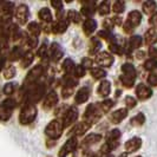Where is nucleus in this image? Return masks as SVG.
<instances>
[{
  "label": "nucleus",
  "mask_w": 157,
  "mask_h": 157,
  "mask_svg": "<svg viewBox=\"0 0 157 157\" xmlns=\"http://www.w3.org/2000/svg\"><path fill=\"white\" fill-rule=\"evenodd\" d=\"M45 94V85L43 83H36L34 85L27 87L25 94V103H34L39 102Z\"/></svg>",
  "instance_id": "nucleus-1"
},
{
  "label": "nucleus",
  "mask_w": 157,
  "mask_h": 157,
  "mask_svg": "<svg viewBox=\"0 0 157 157\" xmlns=\"http://www.w3.org/2000/svg\"><path fill=\"white\" fill-rule=\"evenodd\" d=\"M37 113H38V110H37V106L34 104H31V103H25L23 106V109L19 113V122L21 125H29L31 124L32 122L36 119L37 117Z\"/></svg>",
  "instance_id": "nucleus-2"
},
{
  "label": "nucleus",
  "mask_w": 157,
  "mask_h": 157,
  "mask_svg": "<svg viewBox=\"0 0 157 157\" xmlns=\"http://www.w3.org/2000/svg\"><path fill=\"white\" fill-rule=\"evenodd\" d=\"M63 131H64V125L63 123H62V121L60 119H53V121H51L46 125L44 132H45V135H46L50 140L56 141V140H58V138L62 137Z\"/></svg>",
  "instance_id": "nucleus-3"
},
{
  "label": "nucleus",
  "mask_w": 157,
  "mask_h": 157,
  "mask_svg": "<svg viewBox=\"0 0 157 157\" xmlns=\"http://www.w3.org/2000/svg\"><path fill=\"white\" fill-rule=\"evenodd\" d=\"M44 71H45L44 66L40 65V64L36 65V66H33L31 70L29 71L26 78H25V80H24V86L27 89V87L34 85L36 83H38L39 78L44 75Z\"/></svg>",
  "instance_id": "nucleus-4"
},
{
  "label": "nucleus",
  "mask_w": 157,
  "mask_h": 157,
  "mask_svg": "<svg viewBox=\"0 0 157 157\" xmlns=\"http://www.w3.org/2000/svg\"><path fill=\"white\" fill-rule=\"evenodd\" d=\"M142 21V13L138 11H131L128 18H126V21L124 23L123 27H124V32L125 33H131L135 29L141 24Z\"/></svg>",
  "instance_id": "nucleus-5"
},
{
  "label": "nucleus",
  "mask_w": 157,
  "mask_h": 157,
  "mask_svg": "<svg viewBox=\"0 0 157 157\" xmlns=\"http://www.w3.org/2000/svg\"><path fill=\"white\" fill-rule=\"evenodd\" d=\"M102 117V111L98 109L96 104H89L84 111V121L94 124Z\"/></svg>",
  "instance_id": "nucleus-6"
},
{
  "label": "nucleus",
  "mask_w": 157,
  "mask_h": 157,
  "mask_svg": "<svg viewBox=\"0 0 157 157\" xmlns=\"http://www.w3.org/2000/svg\"><path fill=\"white\" fill-rule=\"evenodd\" d=\"M79 116V111L76 106H69L65 112L63 113V117H62V123H63L64 128L66 126H70L72 125L77 119H78Z\"/></svg>",
  "instance_id": "nucleus-7"
},
{
  "label": "nucleus",
  "mask_w": 157,
  "mask_h": 157,
  "mask_svg": "<svg viewBox=\"0 0 157 157\" xmlns=\"http://www.w3.org/2000/svg\"><path fill=\"white\" fill-rule=\"evenodd\" d=\"M78 145V140L77 137H70L67 141L65 142L63 147L60 148L59 152H58V157H67V155H70L72 152H75Z\"/></svg>",
  "instance_id": "nucleus-8"
},
{
  "label": "nucleus",
  "mask_w": 157,
  "mask_h": 157,
  "mask_svg": "<svg viewBox=\"0 0 157 157\" xmlns=\"http://www.w3.org/2000/svg\"><path fill=\"white\" fill-rule=\"evenodd\" d=\"M16 18L18 23L20 25H25L29 21L30 18V11H29V6L25 4H20L18 7L16 8Z\"/></svg>",
  "instance_id": "nucleus-9"
},
{
  "label": "nucleus",
  "mask_w": 157,
  "mask_h": 157,
  "mask_svg": "<svg viewBox=\"0 0 157 157\" xmlns=\"http://www.w3.org/2000/svg\"><path fill=\"white\" fill-rule=\"evenodd\" d=\"M94 62L98 64L99 66L110 67L111 65L113 64V62H115V58H113V56L111 55V53L106 52V51H103V52H101V53L97 55Z\"/></svg>",
  "instance_id": "nucleus-10"
},
{
  "label": "nucleus",
  "mask_w": 157,
  "mask_h": 157,
  "mask_svg": "<svg viewBox=\"0 0 157 157\" xmlns=\"http://www.w3.org/2000/svg\"><path fill=\"white\" fill-rule=\"evenodd\" d=\"M92 126L91 123H89L86 121H83L80 123H77L76 125L72 126V129L70 130V137H77V136H82L86 132L87 130Z\"/></svg>",
  "instance_id": "nucleus-11"
},
{
  "label": "nucleus",
  "mask_w": 157,
  "mask_h": 157,
  "mask_svg": "<svg viewBox=\"0 0 157 157\" xmlns=\"http://www.w3.org/2000/svg\"><path fill=\"white\" fill-rule=\"evenodd\" d=\"M136 96L140 101H147L152 96V90L149 86H147L145 84L140 83L136 86Z\"/></svg>",
  "instance_id": "nucleus-12"
},
{
  "label": "nucleus",
  "mask_w": 157,
  "mask_h": 157,
  "mask_svg": "<svg viewBox=\"0 0 157 157\" xmlns=\"http://www.w3.org/2000/svg\"><path fill=\"white\" fill-rule=\"evenodd\" d=\"M91 94V87L90 86H83L80 90L77 91V94L75 96V103L76 104H83V103L87 102V99L90 98Z\"/></svg>",
  "instance_id": "nucleus-13"
},
{
  "label": "nucleus",
  "mask_w": 157,
  "mask_h": 157,
  "mask_svg": "<svg viewBox=\"0 0 157 157\" xmlns=\"http://www.w3.org/2000/svg\"><path fill=\"white\" fill-rule=\"evenodd\" d=\"M141 147H142V140L140 137H132V138H130L129 141H126L125 144H124L126 154L136 152Z\"/></svg>",
  "instance_id": "nucleus-14"
},
{
  "label": "nucleus",
  "mask_w": 157,
  "mask_h": 157,
  "mask_svg": "<svg viewBox=\"0 0 157 157\" xmlns=\"http://www.w3.org/2000/svg\"><path fill=\"white\" fill-rule=\"evenodd\" d=\"M57 103H58V94H56V91H51L45 96L43 102V108L45 110H50L57 105Z\"/></svg>",
  "instance_id": "nucleus-15"
},
{
  "label": "nucleus",
  "mask_w": 157,
  "mask_h": 157,
  "mask_svg": "<svg viewBox=\"0 0 157 157\" xmlns=\"http://www.w3.org/2000/svg\"><path fill=\"white\" fill-rule=\"evenodd\" d=\"M51 60L55 62V63H58L64 56V51L62 46L58 44V43H52L51 44Z\"/></svg>",
  "instance_id": "nucleus-16"
},
{
  "label": "nucleus",
  "mask_w": 157,
  "mask_h": 157,
  "mask_svg": "<svg viewBox=\"0 0 157 157\" xmlns=\"http://www.w3.org/2000/svg\"><path fill=\"white\" fill-rule=\"evenodd\" d=\"M102 135L101 134H89L87 136L84 137V140H83V143H82V147L83 148H89V147H92L94 144H97V143H99V142L102 141Z\"/></svg>",
  "instance_id": "nucleus-17"
},
{
  "label": "nucleus",
  "mask_w": 157,
  "mask_h": 157,
  "mask_svg": "<svg viewBox=\"0 0 157 157\" xmlns=\"http://www.w3.org/2000/svg\"><path fill=\"white\" fill-rule=\"evenodd\" d=\"M128 116V109H118L110 115V121L113 124H119Z\"/></svg>",
  "instance_id": "nucleus-18"
},
{
  "label": "nucleus",
  "mask_w": 157,
  "mask_h": 157,
  "mask_svg": "<svg viewBox=\"0 0 157 157\" xmlns=\"http://www.w3.org/2000/svg\"><path fill=\"white\" fill-rule=\"evenodd\" d=\"M122 76L135 80L136 76H137V71H136L132 64H123V66H122Z\"/></svg>",
  "instance_id": "nucleus-19"
},
{
  "label": "nucleus",
  "mask_w": 157,
  "mask_h": 157,
  "mask_svg": "<svg viewBox=\"0 0 157 157\" xmlns=\"http://www.w3.org/2000/svg\"><path fill=\"white\" fill-rule=\"evenodd\" d=\"M97 92H98V94H99L101 97H103V98L108 97L111 92V83L109 80H102L101 84L98 85Z\"/></svg>",
  "instance_id": "nucleus-20"
},
{
  "label": "nucleus",
  "mask_w": 157,
  "mask_h": 157,
  "mask_svg": "<svg viewBox=\"0 0 157 157\" xmlns=\"http://www.w3.org/2000/svg\"><path fill=\"white\" fill-rule=\"evenodd\" d=\"M96 29H97V21L94 19L87 18L83 24V31L86 36H91L96 31Z\"/></svg>",
  "instance_id": "nucleus-21"
},
{
  "label": "nucleus",
  "mask_w": 157,
  "mask_h": 157,
  "mask_svg": "<svg viewBox=\"0 0 157 157\" xmlns=\"http://www.w3.org/2000/svg\"><path fill=\"white\" fill-rule=\"evenodd\" d=\"M67 29V21L66 20H57L56 23H53V25L51 26V31L53 32L55 34H62L66 31Z\"/></svg>",
  "instance_id": "nucleus-22"
},
{
  "label": "nucleus",
  "mask_w": 157,
  "mask_h": 157,
  "mask_svg": "<svg viewBox=\"0 0 157 157\" xmlns=\"http://www.w3.org/2000/svg\"><path fill=\"white\" fill-rule=\"evenodd\" d=\"M94 10H96V2H94V1H84L83 6H82V14L90 18L94 13Z\"/></svg>",
  "instance_id": "nucleus-23"
},
{
  "label": "nucleus",
  "mask_w": 157,
  "mask_h": 157,
  "mask_svg": "<svg viewBox=\"0 0 157 157\" xmlns=\"http://www.w3.org/2000/svg\"><path fill=\"white\" fill-rule=\"evenodd\" d=\"M145 43L147 45L152 46L154 44L157 43V30L156 29H149L148 31L145 32Z\"/></svg>",
  "instance_id": "nucleus-24"
},
{
  "label": "nucleus",
  "mask_w": 157,
  "mask_h": 157,
  "mask_svg": "<svg viewBox=\"0 0 157 157\" xmlns=\"http://www.w3.org/2000/svg\"><path fill=\"white\" fill-rule=\"evenodd\" d=\"M33 60H34V55H33V52L32 51H27V52H25L24 56L21 57V59H20V65H21V67H29L32 63H33Z\"/></svg>",
  "instance_id": "nucleus-25"
},
{
  "label": "nucleus",
  "mask_w": 157,
  "mask_h": 157,
  "mask_svg": "<svg viewBox=\"0 0 157 157\" xmlns=\"http://www.w3.org/2000/svg\"><path fill=\"white\" fill-rule=\"evenodd\" d=\"M38 17L41 21L44 23H51L53 19H52V13H51V10L47 7H43L38 12Z\"/></svg>",
  "instance_id": "nucleus-26"
},
{
  "label": "nucleus",
  "mask_w": 157,
  "mask_h": 157,
  "mask_svg": "<svg viewBox=\"0 0 157 157\" xmlns=\"http://www.w3.org/2000/svg\"><path fill=\"white\" fill-rule=\"evenodd\" d=\"M25 52H23V50H21V47L20 46H16L12 48V51L8 53V59L11 60V62H14V60H19V59H21V57L24 56Z\"/></svg>",
  "instance_id": "nucleus-27"
},
{
  "label": "nucleus",
  "mask_w": 157,
  "mask_h": 157,
  "mask_svg": "<svg viewBox=\"0 0 157 157\" xmlns=\"http://www.w3.org/2000/svg\"><path fill=\"white\" fill-rule=\"evenodd\" d=\"M156 8H157L156 1H152V0H148V1L143 2V5H142V10H143V12H144L145 14H151V13H154V12L156 11Z\"/></svg>",
  "instance_id": "nucleus-28"
},
{
  "label": "nucleus",
  "mask_w": 157,
  "mask_h": 157,
  "mask_svg": "<svg viewBox=\"0 0 157 157\" xmlns=\"http://www.w3.org/2000/svg\"><path fill=\"white\" fill-rule=\"evenodd\" d=\"M75 69H76V64L73 63V60L70 58H66L63 63V70L66 73V76H71L75 72Z\"/></svg>",
  "instance_id": "nucleus-29"
},
{
  "label": "nucleus",
  "mask_w": 157,
  "mask_h": 157,
  "mask_svg": "<svg viewBox=\"0 0 157 157\" xmlns=\"http://www.w3.org/2000/svg\"><path fill=\"white\" fill-rule=\"evenodd\" d=\"M122 136V132L119 129H112L110 132L106 136V142L109 143H119V138Z\"/></svg>",
  "instance_id": "nucleus-30"
},
{
  "label": "nucleus",
  "mask_w": 157,
  "mask_h": 157,
  "mask_svg": "<svg viewBox=\"0 0 157 157\" xmlns=\"http://www.w3.org/2000/svg\"><path fill=\"white\" fill-rule=\"evenodd\" d=\"M142 43H143V40H142V37L141 36H132L130 40H129V53H130V51L131 50H137V48H140L142 45Z\"/></svg>",
  "instance_id": "nucleus-31"
},
{
  "label": "nucleus",
  "mask_w": 157,
  "mask_h": 157,
  "mask_svg": "<svg viewBox=\"0 0 157 157\" xmlns=\"http://www.w3.org/2000/svg\"><path fill=\"white\" fill-rule=\"evenodd\" d=\"M27 30L30 32V34H31V37H36V38H38V36L40 34V25L37 23H34V21H32L27 25Z\"/></svg>",
  "instance_id": "nucleus-32"
},
{
  "label": "nucleus",
  "mask_w": 157,
  "mask_h": 157,
  "mask_svg": "<svg viewBox=\"0 0 157 157\" xmlns=\"http://www.w3.org/2000/svg\"><path fill=\"white\" fill-rule=\"evenodd\" d=\"M90 73L94 79H102L106 77V71L102 67H91Z\"/></svg>",
  "instance_id": "nucleus-33"
},
{
  "label": "nucleus",
  "mask_w": 157,
  "mask_h": 157,
  "mask_svg": "<svg viewBox=\"0 0 157 157\" xmlns=\"http://www.w3.org/2000/svg\"><path fill=\"white\" fill-rule=\"evenodd\" d=\"M98 13L101 14V16H106V14H109L111 11V5L109 1H102L101 4H99V6H98Z\"/></svg>",
  "instance_id": "nucleus-34"
},
{
  "label": "nucleus",
  "mask_w": 157,
  "mask_h": 157,
  "mask_svg": "<svg viewBox=\"0 0 157 157\" xmlns=\"http://www.w3.org/2000/svg\"><path fill=\"white\" fill-rule=\"evenodd\" d=\"M113 105H115V103H113L112 99H105L102 103H99L98 109L102 111V112H109L113 108Z\"/></svg>",
  "instance_id": "nucleus-35"
},
{
  "label": "nucleus",
  "mask_w": 157,
  "mask_h": 157,
  "mask_svg": "<svg viewBox=\"0 0 157 157\" xmlns=\"http://www.w3.org/2000/svg\"><path fill=\"white\" fill-rule=\"evenodd\" d=\"M130 123H131V125L134 126H142L145 123V116L142 112H140L138 115H136L135 117L130 119Z\"/></svg>",
  "instance_id": "nucleus-36"
},
{
  "label": "nucleus",
  "mask_w": 157,
  "mask_h": 157,
  "mask_svg": "<svg viewBox=\"0 0 157 157\" xmlns=\"http://www.w3.org/2000/svg\"><path fill=\"white\" fill-rule=\"evenodd\" d=\"M67 19H69V21L78 24V23H80V20H82V16H80V13L77 12V11L70 10V11L67 12Z\"/></svg>",
  "instance_id": "nucleus-37"
},
{
  "label": "nucleus",
  "mask_w": 157,
  "mask_h": 157,
  "mask_svg": "<svg viewBox=\"0 0 157 157\" xmlns=\"http://www.w3.org/2000/svg\"><path fill=\"white\" fill-rule=\"evenodd\" d=\"M16 73H17L16 67H14L12 64H11V65H7V66H5V69H4V78L12 79L16 76Z\"/></svg>",
  "instance_id": "nucleus-38"
},
{
  "label": "nucleus",
  "mask_w": 157,
  "mask_h": 157,
  "mask_svg": "<svg viewBox=\"0 0 157 157\" xmlns=\"http://www.w3.org/2000/svg\"><path fill=\"white\" fill-rule=\"evenodd\" d=\"M109 48L112 53L115 55H123V46L119 45V43H117L116 40H113L112 43L109 44Z\"/></svg>",
  "instance_id": "nucleus-39"
},
{
  "label": "nucleus",
  "mask_w": 157,
  "mask_h": 157,
  "mask_svg": "<svg viewBox=\"0 0 157 157\" xmlns=\"http://www.w3.org/2000/svg\"><path fill=\"white\" fill-rule=\"evenodd\" d=\"M12 116V111L4 108L2 105H0V121L1 122H7Z\"/></svg>",
  "instance_id": "nucleus-40"
},
{
  "label": "nucleus",
  "mask_w": 157,
  "mask_h": 157,
  "mask_svg": "<svg viewBox=\"0 0 157 157\" xmlns=\"http://www.w3.org/2000/svg\"><path fill=\"white\" fill-rule=\"evenodd\" d=\"M124 10H125V2H124L123 0H118V1H116V2L113 4V6H112V11H113L115 13H117V14L123 13Z\"/></svg>",
  "instance_id": "nucleus-41"
},
{
  "label": "nucleus",
  "mask_w": 157,
  "mask_h": 157,
  "mask_svg": "<svg viewBox=\"0 0 157 157\" xmlns=\"http://www.w3.org/2000/svg\"><path fill=\"white\" fill-rule=\"evenodd\" d=\"M0 105H2L4 108H6L8 110L13 111L17 106V101L13 99V98H6L5 101H2V103H1Z\"/></svg>",
  "instance_id": "nucleus-42"
},
{
  "label": "nucleus",
  "mask_w": 157,
  "mask_h": 157,
  "mask_svg": "<svg viewBox=\"0 0 157 157\" xmlns=\"http://www.w3.org/2000/svg\"><path fill=\"white\" fill-rule=\"evenodd\" d=\"M99 48H101V41H99V39H98L97 37L91 38V48H90V53H92V55L97 53Z\"/></svg>",
  "instance_id": "nucleus-43"
},
{
  "label": "nucleus",
  "mask_w": 157,
  "mask_h": 157,
  "mask_svg": "<svg viewBox=\"0 0 157 157\" xmlns=\"http://www.w3.org/2000/svg\"><path fill=\"white\" fill-rule=\"evenodd\" d=\"M16 89H17V83H7V84H5V86L2 89V92L5 94H7V96H11V94H14Z\"/></svg>",
  "instance_id": "nucleus-44"
},
{
  "label": "nucleus",
  "mask_w": 157,
  "mask_h": 157,
  "mask_svg": "<svg viewBox=\"0 0 157 157\" xmlns=\"http://www.w3.org/2000/svg\"><path fill=\"white\" fill-rule=\"evenodd\" d=\"M157 67V59H152V58H150L148 59L145 63H144V69L148 71H152L155 70Z\"/></svg>",
  "instance_id": "nucleus-45"
},
{
  "label": "nucleus",
  "mask_w": 157,
  "mask_h": 157,
  "mask_svg": "<svg viewBox=\"0 0 157 157\" xmlns=\"http://www.w3.org/2000/svg\"><path fill=\"white\" fill-rule=\"evenodd\" d=\"M119 80H121V83H122L124 86L129 87V89H131V87L135 85V80H134V79L126 78V77H124V76H121V77H119Z\"/></svg>",
  "instance_id": "nucleus-46"
},
{
  "label": "nucleus",
  "mask_w": 157,
  "mask_h": 157,
  "mask_svg": "<svg viewBox=\"0 0 157 157\" xmlns=\"http://www.w3.org/2000/svg\"><path fill=\"white\" fill-rule=\"evenodd\" d=\"M37 55H38V57H40V58H44V57H46L47 56V43L46 41L43 43V44L40 45V47L38 48V51H37Z\"/></svg>",
  "instance_id": "nucleus-47"
},
{
  "label": "nucleus",
  "mask_w": 157,
  "mask_h": 157,
  "mask_svg": "<svg viewBox=\"0 0 157 157\" xmlns=\"http://www.w3.org/2000/svg\"><path fill=\"white\" fill-rule=\"evenodd\" d=\"M73 75H75L77 78H83V77L85 76V69H84L82 65H76V69H75Z\"/></svg>",
  "instance_id": "nucleus-48"
},
{
  "label": "nucleus",
  "mask_w": 157,
  "mask_h": 157,
  "mask_svg": "<svg viewBox=\"0 0 157 157\" xmlns=\"http://www.w3.org/2000/svg\"><path fill=\"white\" fill-rule=\"evenodd\" d=\"M25 44L30 47V48H33V47H36L38 45V38H36V37H27Z\"/></svg>",
  "instance_id": "nucleus-49"
},
{
  "label": "nucleus",
  "mask_w": 157,
  "mask_h": 157,
  "mask_svg": "<svg viewBox=\"0 0 157 157\" xmlns=\"http://www.w3.org/2000/svg\"><path fill=\"white\" fill-rule=\"evenodd\" d=\"M136 104H137V101L135 99L134 97H131V96H126L125 97V105L126 108H129V109H132L136 106Z\"/></svg>",
  "instance_id": "nucleus-50"
},
{
  "label": "nucleus",
  "mask_w": 157,
  "mask_h": 157,
  "mask_svg": "<svg viewBox=\"0 0 157 157\" xmlns=\"http://www.w3.org/2000/svg\"><path fill=\"white\" fill-rule=\"evenodd\" d=\"M73 89L75 87L63 86V89H62V96H63V98H69L71 94H73Z\"/></svg>",
  "instance_id": "nucleus-51"
},
{
  "label": "nucleus",
  "mask_w": 157,
  "mask_h": 157,
  "mask_svg": "<svg viewBox=\"0 0 157 157\" xmlns=\"http://www.w3.org/2000/svg\"><path fill=\"white\" fill-rule=\"evenodd\" d=\"M115 25H113V21H112V19L111 18H106L104 21H103V27H104V30L105 31H109L110 32V30Z\"/></svg>",
  "instance_id": "nucleus-52"
},
{
  "label": "nucleus",
  "mask_w": 157,
  "mask_h": 157,
  "mask_svg": "<svg viewBox=\"0 0 157 157\" xmlns=\"http://www.w3.org/2000/svg\"><path fill=\"white\" fill-rule=\"evenodd\" d=\"M92 64H94V62H92V59L91 58H84L83 60H82V66L84 67V69H90L91 70V66H92Z\"/></svg>",
  "instance_id": "nucleus-53"
},
{
  "label": "nucleus",
  "mask_w": 157,
  "mask_h": 157,
  "mask_svg": "<svg viewBox=\"0 0 157 157\" xmlns=\"http://www.w3.org/2000/svg\"><path fill=\"white\" fill-rule=\"evenodd\" d=\"M148 83L151 86H157V75L156 73H151L148 77Z\"/></svg>",
  "instance_id": "nucleus-54"
},
{
  "label": "nucleus",
  "mask_w": 157,
  "mask_h": 157,
  "mask_svg": "<svg viewBox=\"0 0 157 157\" xmlns=\"http://www.w3.org/2000/svg\"><path fill=\"white\" fill-rule=\"evenodd\" d=\"M150 25L152 26V29H156L157 30V12L154 13L151 18H150Z\"/></svg>",
  "instance_id": "nucleus-55"
},
{
  "label": "nucleus",
  "mask_w": 157,
  "mask_h": 157,
  "mask_svg": "<svg viewBox=\"0 0 157 157\" xmlns=\"http://www.w3.org/2000/svg\"><path fill=\"white\" fill-rule=\"evenodd\" d=\"M112 19V21H113V25H116V26H121L122 24H123V21H122V18L118 16H115L111 18Z\"/></svg>",
  "instance_id": "nucleus-56"
},
{
  "label": "nucleus",
  "mask_w": 157,
  "mask_h": 157,
  "mask_svg": "<svg viewBox=\"0 0 157 157\" xmlns=\"http://www.w3.org/2000/svg\"><path fill=\"white\" fill-rule=\"evenodd\" d=\"M149 55L152 59H157V47H150L149 50Z\"/></svg>",
  "instance_id": "nucleus-57"
},
{
  "label": "nucleus",
  "mask_w": 157,
  "mask_h": 157,
  "mask_svg": "<svg viewBox=\"0 0 157 157\" xmlns=\"http://www.w3.org/2000/svg\"><path fill=\"white\" fill-rule=\"evenodd\" d=\"M144 56H145V52H143V51H138V52L136 53V58H137V59H143V58H144Z\"/></svg>",
  "instance_id": "nucleus-58"
},
{
  "label": "nucleus",
  "mask_w": 157,
  "mask_h": 157,
  "mask_svg": "<svg viewBox=\"0 0 157 157\" xmlns=\"http://www.w3.org/2000/svg\"><path fill=\"white\" fill-rule=\"evenodd\" d=\"M4 66H5V60H4V58L1 57V58H0V72L2 71V69H4Z\"/></svg>",
  "instance_id": "nucleus-59"
},
{
  "label": "nucleus",
  "mask_w": 157,
  "mask_h": 157,
  "mask_svg": "<svg viewBox=\"0 0 157 157\" xmlns=\"http://www.w3.org/2000/svg\"><path fill=\"white\" fill-rule=\"evenodd\" d=\"M121 94H122V91H121V90H117V91H116V97H121Z\"/></svg>",
  "instance_id": "nucleus-60"
},
{
  "label": "nucleus",
  "mask_w": 157,
  "mask_h": 157,
  "mask_svg": "<svg viewBox=\"0 0 157 157\" xmlns=\"http://www.w3.org/2000/svg\"><path fill=\"white\" fill-rule=\"evenodd\" d=\"M2 29H4V27H2ZM2 29H0V40L2 38Z\"/></svg>",
  "instance_id": "nucleus-61"
},
{
  "label": "nucleus",
  "mask_w": 157,
  "mask_h": 157,
  "mask_svg": "<svg viewBox=\"0 0 157 157\" xmlns=\"http://www.w3.org/2000/svg\"><path fill=\"white\" fill-rule=\"evenodd\" d=\"M136 157H142V156H136Z\"/></svg>",
  "instance_id": "nucleus-62"
}]
</instances>
